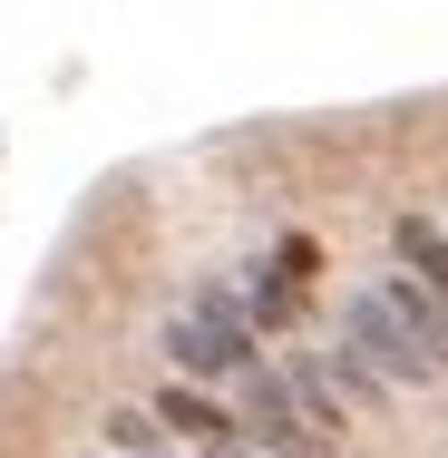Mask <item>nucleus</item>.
Segmentation results:
<instances>
[{
  "mask_svg": "<svg viewBox=\"0 0 448 458\" xmlns=\"http://www.w3.org/2000/svg\"><path fill=\"white\" fill-rule=\"evenodd\" d=\"M234 429H244V449H264V458H322V449H332V439L302 420L292 380H283V370H264V361L234 380Z\"/></svg>",
  "mask_w": 448,
  "mask_h": 458,
  "instance_id": "nucleus-1",
  "label": "nucleus"
},
{
  "mask_svg": "<svg viewBox=\"0 0 448 458\" xmlns=\"http://www.w3.org/2000/svg\"><path fill=\"white\" fill-rule=\"evenodd\" d=\"M342 352H360V361L380 370L390 390H419V380H439V370H429V352L410 342V322H400V312H390L370 283H360L351 302H342Z\"/></svg>",
  "mask_w": 448,
  "mask_h": 458,
  "instance_id": "nucleus-2",
  "label": "nucleus"
},
{
  "mask_svg": "<svg viewBox=\"0 0 448 458\" xmlns=\"http://www.w3.org/2000/svg\"><path fill=\"white\" fill-rule=\"evenodd\" d=\"M370 293H380V302H390V312L410 322V342L429 352V370H448V312H439V293H429L419 274H380Z\"/></svg>",
  "mask_w": 448,
  "mask_h": 458,
  "instance_id": "nucleus-3",
  "label": "nucleus"
},
{
  "mask_svg": "<svg viewBox=\"0 0 448 458\" xmlns=\"http://www.w3.org/2000/svg\"><path fill=\"white\" fill-rule=\"evenodd\" d=\"M156 429H176V439H195L205 458L244 439V429H234V410H224V400H205V390H185V380L166 390V400H156Z\"/></svg>",
  "mask_w": 448,
  "mask_h": 458,
  "instance_id": "nucleus-4",
  "label": "nucleus"
},
{
  "mask_svg": "<svg viewBox=\"0 0 448 458\" xmlns=\"http://www.w3.org/2000/svg\"><path fill=\"white\" fill-rule=\"evenodd\" d=\"M283 380H292V400H302V420H312L322 439H342V429H351V400H342V380H332V361L292 352V361H283Z\"/></svg>",
  "mask_w": 448,
  "mask_h": 458,
  "instance_id": "nucleus-5",
  "label": "nucleus"
},
{
  "mask_svg": "<svg viewBox=\"0 0 448 458\" xmlns=\"http://www.w3.org/2000/svg\"><path fill=\"white\" fill-rule=\"evenodd\" d=\"M400 264L439 293V312H448V234L429 225V215H400Z\"/></svg>",
  "mask_w": 448,
  "mask_h": 458,
  "instance_id": "nucleus-6",
  "label": "nucleus"
},
{
  "mask_svg": "<svg viewBox=\"0 0 448 458\" xmlns=\"http://www.w3.org/2000/svg\"><path fill=\"white\" fill-rule=\"evenodd\" d=\"M107 439H117L127 458H156V449H166V439H156V410H117V420H107Z\"/></svg>",
  "mask_w": 448,
  "mask_h": 458,
  "instance_id": "nucleus-7",
  "label": "nucleus"
},
{
  "mask_svg": "<svg viewBox=\"0 0 448 458\" xmlns=\"http://www.w3.org/2000/svg\"><path fill=\"white\" fill-rule=\"evenodd\" d=\"M292 312V274L283 264H254V322H283Z\"/></svg>",
  "mask_w": 448,
  "mask_h": 458,
  "instance_id": "nucleus-8",
  "label": "nucleus"
},
{
  "mask_svg": "<svg viewBox=\"0 0 448 458\" xmlns=\"http://www.w3.org/2000/svg\"><path fill=\"white\" fill-rule=\"evenodd\" d=\"M215 458H264V449H244V439H234V449H215Z\"/></svg>",
  "mask_w": 448,
  "mask_h": 458,
  "instance_id": "nucleus-9",
  "label": "nucleus"
}]
</instances>
